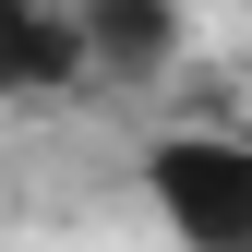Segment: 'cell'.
I'll return each mask as SVG.
<instances>
[{
    "label": "cell",
    "instance_id": "obj_1",
    "mask_svg": "<svg viewBox=\"0 0 252 252\" xmlns=\"http://www.w3.org/2000/svg\"><path fill=\"white\" fill-rule=\"evenodd\" d=\"M144 192L192 252H252V132H168L144 156Z\"/></svg>",
    "mask_w": 252,
    "mask_h": 252
},
{
    "label": "cell",
    "instance_id": "obj_2",
    "mask_svg": "<svg viewBox=\"0 0 252 252\" xmlns=\"http://www.w3.org/2000/svg\"><path fill=\"white\" fill-rule=\"evenodd\" d=\"M60 84H84L72 0H0V96H60Z\"/></svg>",
    "mask_w": 252,
    "mask_h": 252
},
{
    "label": "cell",
    "instance_id": "obj_3",
    "mask_svg": "<svg viewBox=\"0 0 252 252\" xmlns=\"http://www.w3.org/2000/svg\"><path fill=\"white\" fill-rule=\"evenodd\" d=\"M72 36H84V72L144 84V72H168L180 12H168V0H72Z\"/></svg>",
    "mask_w": 252,
    "mask_h": 252
}]
</instances>
